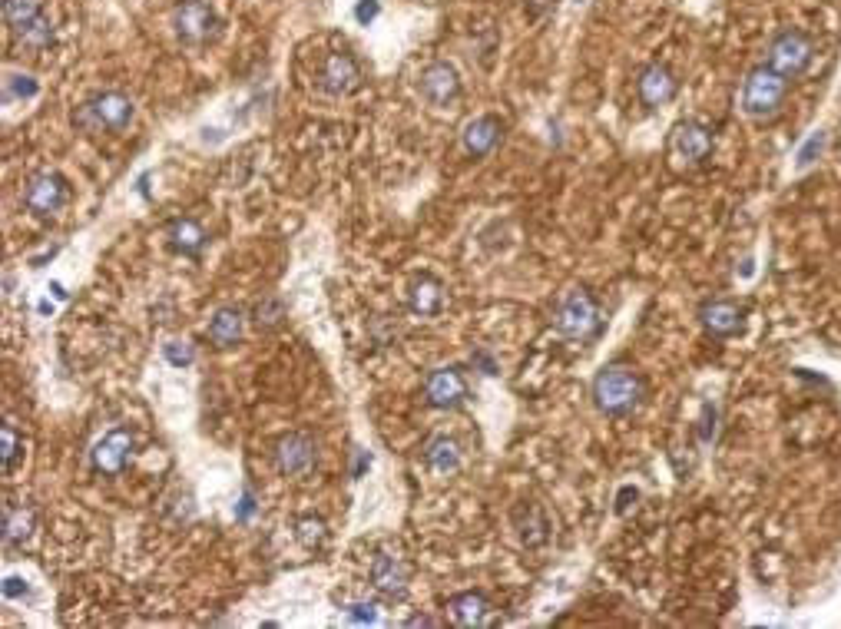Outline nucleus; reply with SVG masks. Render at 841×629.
<instances>
[{"mask_svg":"<svg viewBox=\"0 0 841 629\" xmlns=\"http://www.w3.org/2000/svg\"><path fill=\"white\" fill-rule=\"evenodd\" d=\"M73 120H77L83 130H93V133H100V130L120 133L133 120V103L126 100L123 93L106 90V93H97L93 100L83 103V110L73 116Z\"/></svg>","mask_w":841,"mask_h":629,"instance_id":"20e7f679","label":"nucleus"},{"mask_svg":"<svg viewBox=\"0 0 841 629\" xmlns=\"http://www.w3.org/2000/svg\"><path fill=\"white\" fill-rule=\"evenodd\" d=\"M206 242H209V236L199 229V222H193V219L169 222V245H173V252L189 255V259H199L202 249H206Z\"/></svg>","mask_w":841,"mask_h":629,"instance_id":"412c9836","label":"nucleus"},{"mask_svg":"<svg viewBox=\"0 0 841 629\" xmlns=\"http://www.w3.org/2000/svg\"><path fill=\"white\" fill-rule=\"evenodd\" d=\"M34 530V510L30 507H7L4 510V543L7 547H17L24 543Z\"/></svg>","mask_w":841,"mask_h":629,"instance_id":"b1692460","label":"nucleus"},{"mask_svg":"<svg viewBox=\"0 0 841 629\" xmlns=\"http://www.w3.org/2000/svg\"><path fill=\"white\" fill-rule=\"evenodd\" d=\"M37 17H44V10H40V0H4V20L7 27L14 30L20 37L24 30L34 24Z\"/></svg>","mask_w":841,"mask_h":629,"instance_id":"393cba45","label":"nucleus"},{"mask_svg":"<svg viewBox=\"0 0 841 629\" xmlns=\"http://www.w3.org/2000/svg\"><path fill=\"white\" fill-rule=\"evenodd\" d=\"M355 17H358V24H371V20L378 17V0H361L355 7Z\"/></svg>","mask_w":841,"mask_h":629,"instance_id":"72a5a7b5","label":"nucleus"},{"mask_svg":"<svg viewBox=\"0 0 841 629\" xmlns=\"http://www.w3.org/2000/svg\"><path fill=\"white\" fill-rule=\"evenodd\" d=\"M318 87L332 97H348L361 87V67L355 63V57L348 53H328L322 63V73H318Z\"/></svg>","mask_w":841,"mask_h":629,"instance_id":"9b49d317","label":"nucleus"},{"mask_svg":"<svg viewBox=\"0 0 841 629\" xmlns=\"http://www.w3.org/2000/svg\"><path fill=\"white\" fill-rule=\"evenodd\" d=\"M408 305H411V312L421 315V318L438 315L444 308V285L438 279H431V275H421V279L411 282Z\"/></svg>","mask_w":841,"mask_h":629,"instance_id":"6ab92c4d","label":"nucleus"},{"mask_svg":"<svg viewBox=\"0 0 841 629\" xmlns=\"http://www.w3.org/2000/svg\"><path fill=\"white\" fill-rule=\"evenodd\" d=\"M242 328H246V315H242L239 308H232V305L219 308L209 322V341L216 348H232V345H239Z\"/></svg>","mask_w":841,"mask_h":629,"instance_id":"aec40b11","label":"nucleus"},{"mask_svg":"<svg viewBox=\"0 0 841 629\" xmlns=\"http://www.w3.org/2000/svg\"><path fill=\"white\" fill-rule=\"evenodd\" d=\"M163 355L169 365H176V368H189L196 361V348L189 345V341H166L163 345Z\"/></svg>","mask_w":841,"mask_h":629,"instance_id":"c756f323","label":"nucleus"},{"mask_svg":"<svg viewBox=\"0 0 841 629\" xmlns=\"http://www.w3.org/2000/svg\"><path fill=\"white\" fill-rule=\"evenodd\" d=\"M643 398V381L630 365H606L593 378V404L610 418H626Z\"/></svg>","mask_w":841,"mask_h":629,"instance_id":"f257e3e1","label":"nucleus"},{"mask_svg":"<svg viewBox=\"0 0 841 629\" xmlns=\"http://www.w3.org/2000/svg\"><path fill=\"white\" fill-rule=\"evenodd\" d=\"M636 93H640V100L646 106H663L676 97V77L663 67V63H653V67H646L640 73V80H636Z\"/></svg>","mask_w":841,"mask_h":629,"instance_id":"dca6fc26","label":"nucleus"},{"mask_svg":"<svg viewBox=\"0 0 841 629\" xmlns=\"http://www.w3.org/2000/svg\"><path fill=\"white\" fill-rule=\"evenodd\" d=\"M20 593H27V583L17 580V577H7V583H4V596H7V600H14V596H20Z\"/></svg>","mask_w":841,"mask_h":629,"instance_id":"f704fd0d","label":"nucleus"},{"mask_svg":"<svg viewBox=\"0 0 841 629\" xmlns=\"http://www.w3.org/2000/svg\"><path fill=\"white\" fill-rule=\"evenodd\" d=\"M424 461H428L431 471L438 474H454L457 467H461V447H457L454 437L438 434L434 441L428 444V451H424Z\"/></svg>","mask_w":841,"mask_h":629,"instance_id":"4be33fe9","label":"nucleus"},{"mask_svg":"<svg viewBox=\"0 0 841 629\" xmlns=\"http://www.w3.org/2000/svg\"><path fill=\"white\" fill-rule=\"evenodd\" d=\"M636 497H640V494H636V487H623V490H620V504H616V510H620V514H623V510H630V500H636Z\"/></svg>","mask_w":841,"mask_h":629,"instance_id":"c9c22d12","label":"nucleus"},{"mask_svg":"<svg viewBox=\"0 0 841 629\" xmlns=\"http://www.w3.org/2000/svg\"><path fill=\"white\" fill-rule=\"evenodd\" d=\"M699 322L712 338H732L742 328V308L726 298H716L699 308Z\"/></svg>","mask_w":841,"mask_h":629,"instance_id":"2eb2a0df","label":"nucleus"},{"mask_svg":"<svg viewBox=\"0 0 841 629\" xmlns=\"http://www.w3.org/2000/svg\"><path fill=\"white\" fill-rule=\"evenodd\" d=\"M557 332L570 341H590L600 332V308L587 289H573L557 308Z\"/></svg>","mask_w":841,"mask_h":629,"instance_id":"7ed1b4c3","label":"nucleus"},{"mask_svg":"<svg viewBox=\"0 0 841 629\" xmlns=\"http://www.w3.org/2000/svg\"><path fill=\"white\" fill-rule=\"evenodd\" d=\"M275 464L285 477H305L315 467V441L308 434H285L275 447Z\"/></svg>","mask_w":841,"mask_h":629,"instance_id":"f8f14e48","label":"nucleus"},{"mask_svg":"<svg viewBox=\"0 0 841 629\" xmlns=\"http://www.w3.org/2000/svg\"><path fill=\"white\" fill-rule=\"evenodd\" d=\"M447 610H451V620H454L457 626H487V623H491L494 606H491V600H487L484 593L467 590V593L451 596Z\"/></svg>","mask_w":841,"mask_h":629,"instance_id":"f3484780","label":"nucleus"},{"mask_svg":"<svg viewBox=\"0 0 841 629\" xmlns=\"http://www.w3.org/2000/svg\"><path fill=\"white\" fill-rule=\"evenodd\" d=\"M418 87H421V97L428 103L447 106L457 100V93H461V80H457V70L451 63L438 60V63H431V67H424Z\"/></svg>","mask_w":841,"mask_h":629,"instance_id":"ddd939ff","label":"nucleus"},{"mask_svg":"<svg viewBox=\"0 0 841 629\" xmlns=\"http://www.w3.org/2000/svg\"><path fill=\"white\" fill-rule=\"evenodd\" d=\"M282 318H285V305H282V298H275V295H265L262 302L252 308V322L259 328H279Z\"/></svg>","mask_w":841,"mask_h":629,"instance_id":"a878e982","label":"nucleus"},{"mask_svg":"<svg viewBox=\"0 0 841 629\" xmlns=\"http://www.w3.org/2000/svg\"><path fill=\"white\" fill-rule=\"evenodd\" d=\"M348 616H351V620H358V623H375L378 620V613H375V606H371V603H351Z\"/></svg>","mask_w":841,"mask_h":629,"instance_id":"473e14b6","label":"nucleus"},{"mask_svg":"<svg viewBox=\"0 0 841 629\" xmlns=\"http://www.w3.org/2000/svg\"><path fill=\"white\" fill-rule=\"evenodd\" d=\"M133 447H136L133 431H126V428H113L110 434H103L100 441L93 444L90 461H93V467H97V474H103V477H116V474H123V467H126V464H130Z\"/></svg>","mask_w":841,"mask_h":629,"instance_id":"423d86ee","label":"nucleus"},{"mask_svg":"<svg viewBox=\"0 0 841 629\" xmlns=\"http://www.w3.org/2000/svg\"><path fill=\"white\" fill-rule=\"evenodd\" d=\"M249 514H252V497L246 494V497H242V510H239V517H249Z\"/></svg>","mask_w":841,"mask_h":629,"instance_id":"e433bc0d","label":"nucleus"},{"mask_svg":"<svg viewBox=\"0 0 841 629\" xmlns=\"http://www.w3.org/2000/svg\"><path fill=\"white\" fill-rule=\"evenodd\" d=\"M298 540L305 543V547H322L328 530H325V520L322 517H302L298 520Z\"/></svg>","mask_w":841,"mask_h":629,"instance_id":"cd10ccee","label":"nucleus"},{"mask_svg":"<svg viewBox=\"0 0 841 629\" xmlns=\"http://www.w3.org/2000/svg\"><path fill=\"white\" fill-rule=\"evenodd\" d=\"M408 580L411 573L398 557H388V553H378L375 563H371V586L378 593H385L388 600H401L408 593Z\"/></svg>","mask_w":841,"mask_h":629,"instance_id":"4468645a","label":"nucleus"},{"mask_svg":"<svg viewBox=\"0 0 841 629\" xmlns=\"http://www.w3.org/2000/svg\"><path fill=\"white\" fill-rule=\"evenodd\" d=\"M812 57H815V44L802 30H782L769 44V67L779 70L785 80L802 77L812 67Z\"/></svg>","mask_w":841,"mask_h":629,"instance_id":"39448f33","label":"nucleus"},{"mask_svg":"<svg viewBox=\"0 0 841 629\" xmlns=\"http://www.w3.org/2000/svg\"><path fill=\"white\" fill-rule=\"evenodd\" d=\"M822 146H825V133H812V136H808V143L802 146V153H798V166L815 163V156L822 153Z\"/></svg>","mask_w":841,"mask_h":629,"instance_id":"2f4dec72","label":"nucleus"},{"mask_svg":"<svg viewBox=\"0 0 841 629\" xmlns=\"http://www.w3.org/2000/svg\"><path fill=\"white\" fill-rule=\"evenodd\" d=\"M785 97H789V80L765 63V67H755L749 73V80H745L742 110H745V116H752V120H769V116L782 110Z\"/></svg>","mask_w":841,"mask_h":629,"instance_id":"f03ea898","label":"nucleus"},{"mask_svg":"<svg viewBox=\"0 0 841 629\" xmlns=\"http://www.w3.org/2000/svg\"><path fill=\"white\" fill-rule=\"evenodd\" d=\"M411 626H431L434 620H428V616H414V620H408Z\"/></svg>","mask_w":841,"mask_h":629,"instance_id":"4c0bfd02","label":"nucleus"},{"mask_svg":"<svg viewBox=\"0 0 841 629\" xmlns=\"http://www.w3.org/2000/svg\"><path fill=\"white\" fill-rule=\"evenodd\" d=\"M173 27L179 37L189 40V44H202V40H209L216 34L219 17H216V10L209 4H202V0H183L173 14Z\"/></svg>","mask_w":841,"mask_h":629,"instance_id":"1a4fd4ad","label":"nucleus"},{"mask_svg":"<svg viewBox=\"0 0 841 629\" xmlns=\"http://www.w3.org/2000/svg\"><path fill=\"white\" fill-rule=\"evenodd\" d=\"M67 202V179L60 173H37L24 189V206L34 216H53Z\"/></svg>","mask_w":841,"mask_h":629,"instance_id":"6e6552de","label":"nucleus"},{"mask_svg":"<svg viewBox=\"0 0 841 629\" xmlns=\"http://www.w3.org/2000/svg\"><path fill=\"white\" fill-rule=\"evenodd\" d=\"M20 40H24L27 47H50V40H53V24H50V17H37L34 24H30L24 34H20Z\"/></svg>","mask_w":841,"mask_h":629,"instance_id":"c85d7f7f","label":"nucleus"},{"mask_svg":"<svg viewBox=\"0 0 841 629\" xmlns=\"http://www.w3.org/2000/svg\"><path fill=\"white\" fill-rule=\"evenodd\" d=\"M424 398H428L431 408H441V411H451V408H461L467 401V381L461 375V368H434L428 381H424Z\"/></svg>","mask_w":841,"mask_h":629,"instance_id":"9d476101","label":"nucleus"},{"mask_svg":"<svg viewBox=\"0 0 841 629\" xmlns=\"http://www.w3.org/2000/svg\"><path fill=\"white\" fill-rule=\"evenodd\" d=\"M24 451V444H20V437L14 431V424H4V431H0V464H4V471H14L17 457Z\"/></svg>","mask_w":841,"mask_h":629,"instance_id":"bb28decb","label":"nucleus"},{"mask_svg":"<svg viewBox=\"0 0 841 629\" xmlns=\"http://www.w3.org/2000/svg\"><path fill=\"white\" fill-rule=\"evenodd\" d=\"M669 149H673V156L683 166H699L712 153V130L699 120L676 123L673 136H669Z\"/></svg>","mask_w":841,"mask_h":629,"instance_id":"0eeeda50","label":"nucleus"},{"mask_svg":"<svg viewBox=\"0 0 841 629\" xmlns=\"http://www.w3.org/2000/svg\"><path fill=\"white\" fill-rule=\"evenodd\" d=\"M517 530L527 547H540L547 540V517L534 504H524L517 510Z\"/></svg>","mask_w":841,"mask_h":629,"instance_id":"5701e85b","label":"nucleus"},{"mask_svg":"<svg viewBox=\"0 0 841 629\" xmlns=\"http://www.w3.org/2000/svg\"><path fill=\"white\" fill-rule=\"evenodd\" d=\"M14 93L17 97H37V80L14 73V77H7V100L14 97Z\"/></svg>","mask_w":841,"mask_h":629,"instance_id":"7c9ffc66","label":"nucleus"},{"mask_svg":"<svg viewBox=\"0 0 841 629\" xmlns=\"http://www.w3.org/2000/svg\"><path fill=\"white\" fill-rule=\"evenodd\" d=\"M500 133H504V126H500V120H494V116H477V120H471L464 126V136H461L467 156H474V159L487 156L497 146Z\"/></svg>","mask_w":841,"mask_h":629,"instance_id":"a211bd4d","label":"nucleus"}]
</instances>
